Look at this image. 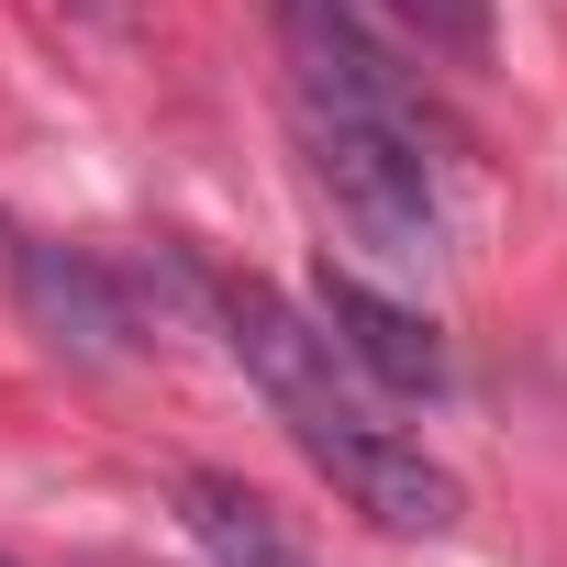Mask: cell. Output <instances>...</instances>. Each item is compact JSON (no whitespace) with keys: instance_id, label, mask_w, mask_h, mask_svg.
Here are the masks:
<instances>
[{"instance_id":"obj_6","label":"cell","mask_w":567,"mask_h":567,"mask_svg":"<svg viewBox=\"0 0 567 567\" xmlns=\"http://www.w3.org/2000/svg\"><path fill=\"white\" fill-rule=\"evenodd\" d=\"M401 12H412L423 34H445V45H467V56L489 45V0H401Z\"/></svg>"},{"instance_id":"obj_5","label":"cell","mask_w":567,"mask_h":567,"mask_svg":"<svg viewBox=\"0 0 567 567\" xmlns=\"http://www.w3.org/2000/svg\"><path fill=\"white\" fill-rule=\"evenodd\" d=\"M178 523L200 534L212 567H312V545L290 534V512L256 501V489L223 478V467H189V478H178Z\"/></svg>"},{"instance_id":"obj_1","label":"cell","mask_w":567,"mask_h":567,"mask_svg":"<svg viewBox=\"0 0 567 567\" xmlns=\"http://www.w3.org/2000/svg\"><path fill=\"white\" fill-rule=\"evenodd\" d=\"M290 434H301V456H312V467H323L379 534H456L467 489H456L401 423H379L368 401H323V412H301Z\"/></svg>"},{"instance_id":"obj_2","label":"cell","mask_w":567,"mask_h":567,"mask_svg":"<svg viewBox=\"0 0 567 567\" xmlns=\"http://www.w3.org/2000/svg\"><path fill=\"white\" fill-rule=\"evenodd\" d=\"M212 312H223V346L245 357V379L278 401V412H323V401H357L346 390V357H334V334L312 323V312H290L267 290V278H212Z\"/></svg>"},{"instance_id":"obj_4","label":"cell","mask_w":567,"mask_h":567,"mask_svg":"<svg viewBox=\"0 0 567 567\" xmlns=\"http://www.w3.org/2000/svg\"><path fill=\"white\" fill-rule=\"evenodd\" d=\"M312 323L334 334V357H346L357 379H379V390H401V401H434V390H445L434 323L401 312V301H379L368 278H323V290H312Z\"/></svg>"},{"instance_id":"obj_3","label":"cell","mask_w":567,"mask_h":567,"mask_svg":"<svg viewBox=\"0 0 567 567\" xmlns=\"http://www.w3.org/2000/svg\"><path fill=\"white\" fill-rule=\"evenodd\" d=\"M12 278H23V312H34V334H45L56 357H79V368H123V357H134V312H123V290H112L101 256H79V245H23Z\"/></svg>"},{"instance_id":"obj_7","label":"cell","mask_w":567,"mask_h":567,"mask_svg":"<svg viewBox=\"0 0 567 567\" xmlns=\"http://www.w3.org/2000/svg\"><path fill=\"white\" fill-rule=\"evenodd\" d=\"M79 12H90V23H112V34H123V23H134V0H79Z\"/></svg>"}]
</instances>
